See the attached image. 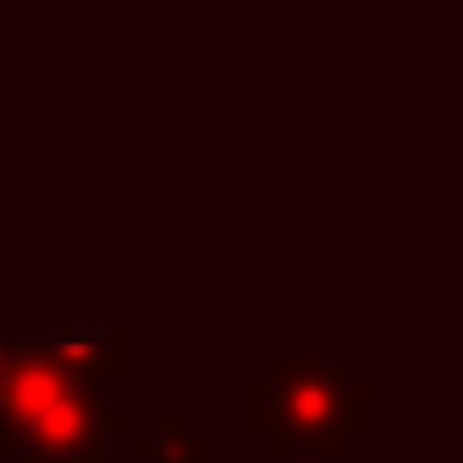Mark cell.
<instances>
[{
  "label": "cell",
  "instance_id": "cell-7",
  "mask_svg": "<svg viewBox=\"0 0 463 463\" xmlns=\"http://www.w3.org/2000/svg\"><path fill=\"white\" fill-rule=\"evenodd\" d=\"M434 463H446V458H434Z\"/></svg>",
  "mask_w": 463,
  "mask_h": 463
},
{
  "label": "cell",
  "instance_id": "cell-4",
  "mask_svg": "<svg viewBox=\"0 0 463 463\" xmlns=\"http://www.w3.org/2000/svg\"><path fill=\"white\" fill-rule=\"evenodd\" d=\"M137 463H214V446H208L203 428H191V416L178 404H161L149 428H131L125 439Z\"/></svg>",
  "mask_w": 463,
  "mask_h": 463
},
{
  "label": "cell",
  "instance_id": "cell-3",
  "mask_svg": "<svg viewBox=\"0 0 463 463\" xmlns=\"http://www.w3.org/2000/svg\"><path fill=\"white\" fill-rule=\"evenodd\" d=\"M42 345L60 363H71L78 374H90L96 386L131 381V368H137L131 327H54V333H42Z\"/></svg>",
  "mask_w": 463,
  "mask_h": 463
},
{
  "label": "cell",
  "instance_id": "cell-5",
  "mask_svg": "<svg viewBox=\"0 0 463 463\" xmlns=\"http://www.w3.org/2000/svg\"><path fill=\"white\" fill-rule=\"evenodd\" d=\"M131 428H137L131 410L113 404V398H101V434H108V446H113V439H131Z\"/></svg>",
  "mask_w": 463,
  "mask_h": 463
},
{
  "label": "cell",
  "instance_id": "cell-6",
  "mask_svg": "<svg viewBox=\"0 0 463 463\" xmlns=\"http://www.w3.org/2000/svg\"><path fill=\"white\" fill-rule=\"evenodd\" d=\"M6 356H13V333H0V381H6Z\"/></svg>",
  "mask_w": 463,
  "mask_h": 463
},
{
  "label": "cell",
  "instance_id": "cell-2",
  "mask_svg": "<svg viewBox=\"0 0 463 463\" xmlns=\"http://www.w3.org/2000/svg\"><path fill=\"white\" fill-rule=\"evenodd\" d=\"M101 398L108 386L60 363L42 333H13L0 381V463H108Z\"/></svg>",
  "mask_w": 463,
  "mask_h": 463
},
{
  "label": "cell",
  "instance_id": "cell-1",
  "mask_svg": "<svg viewBox=\"0 0 463 463\" xmlns=\"http://www.w3.org/2000/svg\"><path fill=\"white\" fill-rule=\"evenodd\" d=\"M238 428L273 463H345L374 434V386L327 351H268L238 386Z\"/></svg>",
  "mask_w": 463,
  "mask_h": 463
}]
</instances>
